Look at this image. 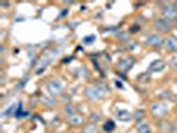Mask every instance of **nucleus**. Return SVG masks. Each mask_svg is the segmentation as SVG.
<instances>
[{"label": "nucleus", "instance_id": "1a4fd4ad", "mask_svg": "<svg viewBox=\"0 0 177 133\" xmlns=\"http://www.w3.org/2000/svg\"><path fill=\"white\" fill-rule=\"evenodd\" d=\"M132 117H133L132 113L125 111V109H119V111L116 112V119L119 121H129Z\"/></svg>", "mask_w": 177, "mask_h": 133}, {"label": "nucleus", "instance_id": "f03ea898", "mask_svg": "<svg viewBox=\"0 0 177 133\" xmlns=\"http://www.w3.org/2000/svg\"><path fill=\"white\" fill-rule=\"evenodd\" d=\"M63 89H64V84L60 80H52V81H49L47 84V91L52 96H59V94H61Z\"/></svg>", "mask_w": 177, "mask_h": 133}, {"label": "nucleus", "instance_id": "5701e85b", "mask_svg": "<svg viewBox=\"0 0 177 133\" xmlns=\"http://www.w3.org/2000/svg\"><path fill=\"white\" fill-rule=\"evenodd\" d=\"M138 29H140V25H132V27H130V32H137L138 31Z\"/></svg>", "mask_w": 177, "mask_h": 133}, {"label": "nucleus", "instance_id": "f257e3e1", "mask_svg": "<svg viewBox=\"0 0 177 133\" xmlns=\"http://www.w3.org/2000/svg\"><path fill=\"white\" fill-rule=\"evenodd\" d=\"M85 96L89 100H100L104 96V89L100 85H92L85 89Z\"/></svg>", "mask_w": 177, "mask_h": 133}, {"label": "nucleus", "instance_id": "dca6fc26", "mask_svg": "<svg viewBox=\"0 0 177 133\" xmlns=\"http://www.w3.org/2000/svg\"><path fill=\"white\" fill-rule=\"evenodd\" d=\"M64 111H65V115H67V117H71V116H73V115L77 113V112H76V108H75L73 105H67Z\"/></svg>", "mask_w": 177, "mask_h": 133}, {"label": "nucleus", "instance_id": "b1692460", "mask_svg": "<svg viewBox=\"0 0 177 133\" xmlns=\"http://www.w3.org/2000/svg\"><path fill=\"white\" fill-rule=\"evenodd\" d=\"M116 87H119V88H121V81H116Z\"/></svg>", "mask_w": 177, "mask_h": 133}, {"label": "nucleus", "instance_id": "a211bd4d", "mask_svg": "<svg viewBox=\"0 0 177 133\" xmlns=\"http://www.w3.org/2000/svg\"><path fill=\"white\" fill-rule=\"evenodd\" d=\"M96 40V36L95 35H89V36H85L83 39V43L85 44V45H91V44H93V41Z\"/></svg>", "mask_w": 177, "mask_h": 133}, {"label": "nucleus", "instance_id": "39448f33", "mask_svg": "<svg viewBox=\"0 0 177 133\" xmlns=\"http://www.w3.org/2000/svg\"><path fill=\"white\" fill-rule=\"evenodd\" d=\"M163 15L164 17L167 19L168 21H172V20H176L177 19V8L173 4H167L164 6L163 8Z\"/></svg>", "mask_w": 177, "mask_h": 133}, {"label": "nucleus", "instance_id": "20e7f679", "mask_svg": "<svg viewBox=\"0 0 177 133\" xmlns=\"http://www.w3.org/2000/svg\"><path fill=\"white\" fill-rule=\"evenodd\" d=\"M155 29H157L159 32H169L172 29L171 21H168L167 19H156L155 20Z\"/></svg>", "mask_w": 177, "mask_h": 133}, {"label": "nucleus", "instance_id": "f8f14e48", "mask_svg": "<svg viewBox=\"0 0 177 133\" xmlns=\"http://www.w3.org/2000/svg\"><path fill=\"white\" fill-rule=\"evenodd\" d=\"M136 129L137 133H151V127L147 123H138Z\"/></svg>", "mask_w": 177, "mask_h": 133}, {"label": "nucleus", "instance_id": "ddd939ff", "mask_svg": "<svg viewBox=\"0 0 177 133\" xmlns=\"http://www.w3.org/2000/svg\"><path fill=\"white\" fill-rule=\"evenodd\" d=\"M41 102L45 105V106H53V105H56V100L53 98L52 96H44L43 98H41Z\"/></svg>", "mask_w": 177, "mask_h": 133}, {"label": "nucleus", "instance_id": "a878e982", "mask_svg": "<svg viewBox=\"0 0 177 133\" xmlns=\"http://www.w3.org/2000/svg\"><path fill=\"white\" fill-rule=\"evenodd\" d=\"M176 83H177V79H176Z\"/></svg>", "mask_w": 177, "mask_h": 133}, {"label": "nucleus", "instance_id": "9b49d317", "mask_svg": "<svg viewBox=\"0 0 177 133\" xmlns=\"http://www.w3.org/2000/svg\"><path fill=\"white\" fill-rule=\"evenodd\" d=\"M68 121L71 125H73V127H77V125H81L83 124V117L79 115V113H76V115L68 117Z\"/></svg>", "mask_w": 177, "mask_h": 133}, {"label": "nucleus", "instance_id": "6ab92c4d", "mask_svg": "<svg viewBox=\"0 0 177 133\" xmlns=\"http://www.w3.org/2000/svg\"><path fill=\"white\" fill-rule=\"evenodd\" d=\"M144 116H145V112H144V111H141V109H140V111H137V112H136V115H134V117H136L137 120L144 119Z\"/></svg>", "mask_w": 177, "mask_h": 133}, {"label": "nucleus", "instance_id": "423d86ee", "mask_svg": "<svg viewBox=\"0 0 177 133\" xmlns=\"http://www.w3.org/2000/svg\"><path fill=\"white\" fill-rule=\"evenodd\" d=\"M145 43H147V45H149V47H160V45L163 44V39H161L159 35H156V33H152V35L147 36Z\"/></svg>", "mask_w": 177, "mask_h": 133}, {"label": "nucleus", "instance_id": "2eb2a0df", "mask_svg": "<svg viewBox=\"0 0 177 133\" xmlns=\"http://www.w3.org/2000/svg\"><path fill=\"white\" fill-rule=\"evenodd\" d=\"M17 108H20V105H16V104H13L12 106H9L8 109H7V111L3 113V117H8V116H12V115H16V109Z\"/></svg>", "mask_w": 177, "mask_h": 133}, {"label": "nucleus", "instance_id": "7ed1b4c3", "mask_svg": "<svg viewBox=\"0 0 177 133\" xmlns=\"http://www.w3.org/2000/svg\"><path fill=\"white\" fill-rule=\"evenodd\" d=\"M151 111L153 113V116L156 117H164L168 113V106L164 104V102H155L152 105Z\"/></svg>", "mask_w": 177, "mask_h": 133}, {"label": "nucleus", "instance_id": "4468645a", "mask_svg": "<svg viewBox=\"0 0 177 133\" xmlns=\"http://www.w3.org/2000/svg\"><path fill=\"white\" fill-rule=\"evenodd\" d=\"M81 133H99V128H97V125H95V124H89L83 128Z\"/></svg>", "mask_w": 177, "mask_h": 133}, {"label": "nucleus", "instance_id": "393cba45", "mask_svg": "<svg viewBox=\"0 0 177 133\" xmlns=\"http://www.w3.org/2000/svg\"><path fill=\"white\" fill-rule=\"evenodd\" d=\"M176 111H177V105H176Z\"/></svg>", "mask_w": 177, "mask_h": 133}, {"label": "nucleus", "instance_id": "f3484780", "mask_svg": "<svg viewBox=\"0 0 177 133\" xmlns=\"http://www.w3.org/2000/svg\"><path fill=\"white\" fill-rule=\"evenodd\" d=\"M113 129H115V123L112 120H108L105 124H104V131H105V132L109 133V132H112Z\"/></svg>", "mask_w": 177, "mask_h": 133}, {"label": "nucleus", "instance_id": "9d476101", "mask_svg": "<svg viewBox=\"0 0 177 133\" xmlns=\"http://www.w3.org/2000/svg\"><path fill=\"white\" fill-rule=\"evenodd\" d=\"M165 68V63L164 60H155L151 65H149V71L151 72H160Z\"/></svg>", "mask_w": 177, "mask_h": 133}, {"label": "nucleus", "instance_id": "aec40b11", "mask_svg": "<svg viewBox=\"0 0 177 133\" xmlns=\"http://www.w3.org/2000/svg\"><path fill=\"white\" fill-rule=\"evenodd\" d=\"M91 120L93 121V123H99V121H100V115H99V113H92Z\"/></svg>", "mask_w": 177, "mask_h": 133}, {"label": "nucleus", "instance_id": "6e6552de", "mask_svg": "<svg viewBox=\"0 0 177 133\" xmlns=\"http://www.w3.org/2000/svg\"><path fill=\"white\" fill-rule=\"evenodd\" d=\"M164 45L168 51H177V39L173 36H169L164 40Z\"/></svg>", "mask_w": 177, "mask_h": 133}, {"label": "nucleus", "instance_id": "412c9836", "mask_svg": "<svg viewBox=\"0 0 177 133\" xmlns=\"http://www.w3.org/2000/svg\"><path fill=\"white\" fill-rule=\"evenodd\" d=\"M15 116H16V119H23V117H25V116H27V113L19 109V111L16 112V115H15Z\"/></svg>", "mask_w": 177, "mask_h": 133}, {"label": "nucleus", "instance_id": "4be33fe9", "mask_svg": "<svg viewBox=\"0 0 177 133\" xmlns=\"http://www.w3.org/2000/svg\"><path fill=\"white\" fill-rule=\"evenodd\" d=\"M171 65L173 68H177V57H172L171 59Z\"/></svg>", "mask_w": 177, "mask_h": 133}, {"label": "nucleus", "instance_id": "0eeeda50", "mask_svg": "<svg viewBox=\"0 0 177 133\" xmlns=\"http://www.w3.org/2000/svg\"><path fill=\"white\" fill-rule=\"evenodd\" d=\"M133 64H134V60L132 57H126V59H122V60L119 61L117 68L120 71H122V72H126V71H129L130 68L133 67Z\"/></svg>", "mask_w": 177, "mask_h": 133}]
</instances>
